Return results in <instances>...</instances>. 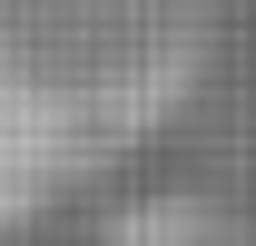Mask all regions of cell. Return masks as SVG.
I'll use <instances>...</instances> for the list:
<instances>
[{
	"mask_svg": "<svg viewBox=\"0 0 256 246\" xmlns=\"http://www.w3.org/2000/svg\"><path fill=\"white\" fill-rule=\"evenodd\" d=\"M197 60L207 0H0V216L128 158Z\"/></svg>",
	"mask_w": 256,
	"mask_h": 246,
	"instance_id": "cell-1",
	"label": "cell"
}]
</instances>
